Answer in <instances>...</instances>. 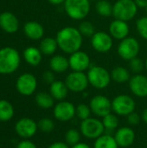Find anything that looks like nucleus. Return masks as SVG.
I'll list each match as a JSON object with an SVG mask.
<instances>
[{
  "label": "nucleus",
  "mask_w": 147,
  "mask_h": 148,
  "mask_svg": "<svg viewBox=\"0 0 147 148\" xmlns=\"http://www.w3.org/2000/svg\"><path fill=\"white\" fill-rule=\"evenodd\" d=\"M58 48L65 54L71 55L80 50L82 45L83 36L78 28L67 26L61 29L55 36Z\"/></svg>",
  "instance_id": "nucleus-1"
},
{
  "label": "nucleus",
  "mask_w": 147,
  "mask_h": 148,
  "mask_svg": "<svg viewBox=\"0 0 147 148\" xmlns=\"http://www.w3.org/2000/svg\"><path fill=\"white\" fill-rule=\"evenodd\" d=\"M21 57L18 51L12 47L0 49V74L10 75L17 70Z\"/></svg>",
  "instance_id": "nucleus-2"
},
{
  "label": "nucleus",
  "mask_w": 147,
  "mask_h": 148,
  "mask_svg": "<svg viewBox=\"0 0 147 148\" xmlns=\"http://www.w3.org/2000/svg\"><path fill=\"white\" fill-rule=\"evenodd\" d=\"M88 79L89 84L96 89H104L111 82V73L101 66L91 65L88 70Z\"/></svg>",
  "instance_id": "nucleus-3"
},
{
  "label": "nucleus",
  "mask_w": 147,
  "mask_h": 148,
  "mask_svg": "<svg viewBox=\"0 0 147 148\" xmlns=\"http://www.w3.org/2000/svg\"><path fill=\"white\" fill-rule=\"evenodd\" d=\"M63 4L66 14L73 20H83L90 12V0H65Z\"/></svg>",
  "instance_id": "nucleus-4"
},
{
  "label": "nucleus",
  "mask_w": 147,
  "mask_h": 148,
  "mask_svg": "<svg viewBox=\"0 0 147 148\" xmlns=\"http://www.w3.org/2000/svg\"><path fill=\"white\" fill-rule=\"evenodd\" d=\"M138 9L134 0H117L113 4V16L115 19L128 22L135 17Z\"/></svg>",
  "instance_id": "nucleus-5"
},
{
  "label": "nucleus",
  "mask_w": 147,
  "mask_h": 148,
  "mask_svg": "<svg viewBox=\"0 0 147 148\" xmlns=\"http://www.w3.org/2000/svg\"><path fill=\"white\" fill-rule=\"evenodd\" d=\"M80 132L81 135L88 140H96L106 133V129L102 121L98 118L90 117L87 120L81 121Z\"/></svg>",
  "instance_id": "nucleus-6"
},
{
  "label": "nucleus",
  "mask_w": 147,
  "mask_h": 148,
  "mask_svg": "<svg viewBox=\"0 0 147 148\" xmlns=\"http://www.w3.org/2000/svg\"><path fill=\"white\" fill-rule=\"evenodd\" d=\"M136 103L133 97L127 95H119L112 101L113 112L118 116H127L135 111Z\"/></svg>",
  "instance_id": "nucleus-7"
},
{
  "label": "nucleus",
  "mask_w": 147,
  "mask_h": 148,
  "mask_svg": "<svg viewBox=\"0 0 147 148\" xmlns=\"http://www.w3.org/2000/svg\"><path fill=\"white\" fill-rule=\"evenodd\" d=\"M140 50V45L139 41L132 36H127L121 40L118 45L117 52L119 56L125 61H131L138 55Z\"/></svg>",
  "instance_id": "nucleus-8"
},
{
  "label": "nucleus",
  "mask_w": 147,
  "mask_h": 148,
  "mask_svg": "<svg viewBox=\"0 0 147 148\" xmlns=\"http://www.w3.org/2000/svg\"><path fill=\"white\" fill-rule=\"evenodd\" d=\"M64 82L68 90L73 93H82L89 85L88 75L84 72L72 71L66 76Z\"/></svg>",
  "instance_id": "nucleus-9"
},
{
  "label": "nucleus",
  "mask_w": 147,
  "mask_h": 148,
  "mask_svg": "<svg viewBox=\"0 0 147 148\" xmlns=\"http://www.w3.org/2000/svg\"><path fill=\"white\" fill-rule=\"evenodd\" d=\"M89 107L92 114L96 117L103 118L107 114L113 112L112 101L105 95H98L94 96L89 101Z\"/></svg>",
  "instance_id": "nucleus-10"
},
{
  "label": "nucleus",
  "mask_w": 147,
  "mask_h": 148,
  "mask_svg": "<svg viewBox=\"0 0 147 148\" xmlns=\"http://www.w3.org/2000/svg\"><path fill=\"white\" fill-rule=\"evenodd\" d=\"M53 114L55 120L62 122H68L76 115V107L70 101H60L54 106Z\"/></svg>",
  "instance_id": "nucleus-11"
},
{
  "label": "nucleus",
  "mask_w": 147,
  "mask_h": 148,
  "mask_svg": "<svg viewBox=\"0 0 147 148\" xmlns=\"http://www.w3.org/2000/svg\"><path fill=\"white\" fill-rule=\"evenodd\" d=\"M37 88V81L34 75L25 73L21 75L16 82V88L19 94L24 96H29L35 93Z\"/></svg>",
  "instance_id": "nucleus-12"
},
{
  "label": "nucleus",
  "mask_w": 147,
  "mask_h": 148,
  "mask_svg": "<svg viewBox=\"0 0 147 148\" xmlns=\"http://www.w3.org/2000/svg\"><path fill=\"white\" fill-rule=\"evenodd\" d=\"M91 45L95 51L99 53H107L113 48V40L109 33L98 31L91 37Z\"/></svg>",
  "instance_id": "nucleus-13"
},
{
  "label": "nucleus",
  "mask_w": 147,
  "mask_h": 148,
  "mask_svg": "<svg viewBox=\"0 0 147 148\" xmlns=\"http://www.w3.org/2000/svg\"><path fill=\"white\" fill-rule=\"evenodd\" d=\"M68 62L69 68L72 69V71L85 72L86 70H88L91 66V60L89 56L81 50H78L69 55Z\"/></svg>",
  "instance_id": "nucleus-14"
},
{
  "label": "nucleus",
  "mask_w": 147,
  "mask_h": 148,
  "mask_svg": "<svg viewBox=\"0 0 147 148\" xmlns=\"http://www.w3.org/2000/svg\"><path fill=\"white\" fill-rule=\"evenodd\" d=\"M15 129L20 137L29 139L36 134L38 129V125L30 118H23L16 122Z\"/></svg>",
  "instance_id": "nucleus-15"
},
{
  "label": "nucleus",
  "mask_w": 147,
  "mask_h": 148,
  "mask_svg": "<svg viewBox=\"0 0 147 148\" xmlns=\"http://www.w3.org/2000/svg\"><path fill=\"white\" fill-rule=\"evenodd\" d=\"M129 88L137 97H147V76L136 74L129 80Z\"/></svg>",
  "instance_id": "nucleus-16"
},
{
  "label": "nucleus",
  "mask_w": 147,
  "mask_h": 148,
  "mask_svg": "<svg viewBox=\"0 0 147 148\" xmlns=\"http://www.w3.org/2000/svg\"><path fill=\"white\" fill-rule=\"evenodd\" d=\"M113 136L120 147H128L132 146L136 138L134 130L129 127H122L118 128Z\"/></svg>",
  "instance_id": "nucleus-17"
},
{
  "label": "nucleus",
  "mask_w": 147,
  "mask_h": 148,
  "mask_svg": "<svg viewBox=\"0 0 147 148\" xmlns=\"http://www.w3.org/2000/svg\"><path fill=\"white\" fill-rule=\"evenodd\" d=\"M0 28L6 33H16L19 28V21L12 12L3 11L0 14Z\"/></svg>",
  "instance_id": "nucleus-18"
},
{
  "label": "nucleus",
  "mask_w": 147,
  "mask_h": 148,
  "mask_svg": "<svg viewBox=\"0 0 147 148\" xmlns=\"http://www.w3.org/2000/svg\"><path fill=\"white\" fill-rule=\"evenodd\" d=\"M108 29H109V34L113 38L120 41L127 37L130 32V29L127 22L119 19H114L113 21H112L109 24Z\"/></svg>",
  "instance_id": "nucleus-19"
},
{
  "label": "nucleus",
  "mask_w": 147,
  "mask_h": 148,
  "mask_svg": "<svg viewBox=\"0 0 147 148\" xmlns=\"http://www.w3.org/2000/svg\"><path fill=\"white\" fill-rule=\"evenodd\" d=\"M23 32L31 40H40L44 35V28L38 22L29 21L23 26Z\"/></svg>",
  "instance_id": "nucleus-20"
},
{
  "label": "nucleus",
  "mask_w": 147,
  "mask_h": 148,
  "mask_svg": "<svg viewBox=\"0 0 147 148\" xmlns=\"http://www.w3.org/2000/svg\"><path fill=\"white\" fill-rule=\"evenodd\" d=\"M68 88L65 82L55 80L49 86V94L56 101H63L68 94Z\"/></svg>",
  "instance_id": "nucleus-21"
},
{
  "label": "nucleus",
  "mask_w": 147,
  "mask_h": 148,
  "mask_svg": "<svg viewBox=\"0 0 147 148\" xmlns=\"http://www.w3.org/2000/svg\"><path fill=\"white\" fill-rule=\"evenodd\" d=\"M23 55L25 62L33 67L38 66L42 59V53L41 52L40 49L34 46L27 47L23 50Z\"/></svg>",
  "instance_id": "nucleus-22"
},
{
  "label": "nucleus",
  "mask_w": 147,
  "mask_h": 148,
  "mask_svg": "<svg viewBox=\"0 0 147 148\" xmlns=\"http://www.w3.org/2000/svg\"><path fill=\"white\" fill-rule=\"evenodd\" d=\"M49 67L50 69L55 73H64L69 69L68 58L62 55H55L50 58Z\"/></svg>",
  "instance_id": "nucleus-23"
},
{
  "label": "nucleus",
  "mask_w": 147,
  "mask_h": 148,
  "mask_svg": "<svg viewBox=\"0 0 147 148\" xmlns=\"http://www.w3.org/2000/svg\"><path fill=\"white\" fill-rule=\"evenodd\" d=\"M114 136L110 134H104L98 139L94 140V148H119Z\"/></svg>",
  "instance_id": "nucleus-24"
},
{
  "label": "nucleus",
  "mask_w": 147,
  "mask_h": 148,
  "mask_svg": "<svg viewBox=\"0 0 147 148\" xmlns=\"http://www.w3.org/2000/svg\"><path fill=\"white\" fill-rule=\"evenodd\" d=\"M57 48H58L57 42L55 38H53V37H45L42 39V41L40 42V45H39V49L41 52L42 53V55H45V56L54 55Z\"/></svg>",
  "instance_id": "nucleus-25"
},
{
  "label": "nucleus",
  "mask_w": 147,
  "mask_h": 148,
  "mask_svg": "<svg viewBox=\"0 0 147 148\" xmlns=\"http://www.w3.org/2000/svg\"><path fill=\"white\" fill-rule=\"evenodd\" d=\"M36 105L42 109H49L55 106V99L49 93L40 92L35 98Z\"/></svg>",
  "instance_id": "nucleus-26"
},
{
  "label": "nucleus",
  "mask_w": 147,
  "mask_h": 148,
  "mask_svg": "<svg viewBox=\"0 0 147 148\" xmlns=\"http://www.w3.org/2000/svg\"><path fill=\"white\" fill-rule=\"evenodd\" d=\"M111 77L112 80L117 83H125L126 82H129L131 79L130 72L124 67L118 66L115 67L112 72H111Z\"/></svg>",
  "instance_id": "nucleus-27"
},
{
  "label": "nucleus",
  "mask_w": 147,
  "mask_h": 148,
  "mask_svg": "<svg viewBox=\"0 0 147 148\" xmlns=\"http://www.w3.org/2000/svg\"><path fill=\"white\" fill-rule=\"evenodd\" d=\"M101 121H102V123L104 125L106 131H108V132L116 131L120 125L119 116L115 114L113 112L104 116Z\"/></svg>",
  "instance_id": "nucleus-28"
},
{
  "label": "nucleus",
  "mask_w": 147,
  "mask_h": 148,
  "mask_svg": "<svg viewBox=\"0 0 147 148\" xmlns=\"http://www.w3.org/2000/svg\"><path fill=\"white\" fill-rule=\"evenodd\" d=\"M14 115L13 106L5 100H0V121H8Z\"/></svg>",
  "instance_id": "nucleus-29"
},
{
  "label": "nucleus",
  "mask_w": 147,
  "mask_h": 148,
  "mask_svg": "<svg viewBox=\"0 0 147 148\" xmlns=\"http://www.w3.org/2000/svg\"><path fill=\"white\" fill-rule=\"evenodd\" d=\"M96 12L104 17H108L113 15V5L107 0H100L95 4Z\"/></svg>",
  "instance_id": "nucleus-30"
},
{
  "label": "nucleus",
  "mask_w": 147,
  "mask_h": 148,
  "mask_svg": "<svg viewBox=\"0 0 147 148\" xmlns=\"http://www.w3.org/2000/svg\"><path fill=\"white\" fill-rule=\"evenodd\" d=\"M81 135V132L78 131L77 129L75 128L68 129L65 134V142L69 147H73L80 142Z\"/></svg>",
  "instance_id": "nucleus-31"
},
{
  "label": "nucleus",
  "mask_w": 147,
  "mask_h": 148,
  "mask_svg": "<svg viewBox=\"0 0 147 148\" xmlns=\"http://www.w3.org/2000/svg\"><path fill=\"white\" fill-rule=\"evenodd\" d=\"M78 29L82 35V36L85 37H92L93 35L95 33V29L94 24L88 21H82L80 23Z\"/></svg>",
  "instance_id": "nucleus-32"
},
{
  "label": "nucleus",
  "mask_w": 147,
  "mask_h": 148,
  "mask_svg": "<svg viewBox=\"0 0 147 148\" xmlns=\"http://www.w3.org/2000/svg\"><path fill=\"white\" fill-rule=\"evenodd\" d=\"M91 114H92V111H91L89 105L81 103L76 107V116L81 121H84V120L90 118Z\"/></svg>",
  "instance_id": "nucleus-33"
},
{
  "label": "nucleus",
  "mask_w": 147,
  "mask_h": 148,
  "mask_svg": "<svg viewBox=\"0 0 147 148\" xmlns=\"http://www.w3.org/2000/svg\"><path fill=\"white\" fill-rule=\"evenodd\" d=\"M136 29L143 39L147 40V16H142L136 21Z\"/></svg>",
  "instance_id": "nucleus-34"
},
{
  "label": "nucleus",
  "mask_w": 147,
  "mask_h": 148,
  "mask_svg": "<svg viewBox=\"0 0 147 148\" xmlns=\"http://www.w3.org/2000/svg\"><path fill=\"white\" fill-rule=\"evenodd\" d=\"M38 128L44 133H50L55 128V122L49 118H42L38 122Z\"/></svg>",
  "instance_id": "nucleus-35"
},
{
  "label": "nucleus",
  "mask_w": 147,
  "mask_h": 148,
  "mask_svg": "<svg viewBox=\"0 0 147 148\" xmlns=\"http://www.w3.org/2000/svg\"><path fill=\"white\" fill-rule=\"evenodd\" d=\"M129 67H130V69H131V70L133 72H134L136 74H139L140 72L143 71L146 65H145L144 62L141 59H139L138 57H135L133 60L129 61Z\"/></svg>",
  "instance_id": "nucleus-36"
},
{
  "label": "nucleus",
  "mask_w": 147,
  "mask_h": 148,
  "mask_svg": "<svg viewBox=\"0 0 147 148\" xmlns=\"http://www.w3.org/2000/svg\"><path fill=\"white\" fill-rule=\"evenodd\" d=\"M140 120H141V117L135 111L133 112L132 114H130L129 115H127V121H128V123L131 126H136V125H138L140 122Z\"/></svg>",
  "instance_id": "nucleus-37"
},
{
  "label": "nucleus",
  "mask_w": 147,
  "mask_h": 148,
  "mask_svg": "<svg viewBox=\"0 0 147 148\" xmlns=\"http://www.w3.org/2000/svg\"><path fill=\"white\" fill-rule=\"evenodd\" d=\"M42 78L44 80V82L48 84H51L53 83L55 81V75H54V72L52 70H48V71H45L42 75Z\"/></svg>",
  "instance_id": "nucleus-38"
},
{
  "label": "nucleus",
  "mask_w": 147,
  "mask_h": 148,
  "mask_svg": "<svg viewBox=\"0 0 147 148\" xmlns=\"http://www.w3.org/2000/svg\"><path fill=\"white\" fill-rule=\"evenodd\" d=\"M16 148H36V146L29 140H23L16 146Z\"/></svg>",
  "instance_id": "nucleus-39"
},
{
  "label": "nucleus",
  "mask_w": 147,
  "mask_h": 148,
  "mask_svg": "<svg viewBox=\"0 0 147 148\" xmlns=\"http://www.w3.org/2000/svg\"><path fill=\"white\" fill-rule=\"evenodd\" d=\"M47 148H71L66 142H62V141H57L54 142L53 144L49 145Z\"/></svg>",
  "instance_id": "nucleus-40"
},
{
  "label": "nucleus",
  "mask_w": 147,
  "mask_h": 148,
  "mask_svg": "<svg viewBox=\"0 0 147 148\" xmlns=\"http://www.w3.org/2000/svg\"><path fill=\"white\" fill-rule=\"evenodd\" d=\"M134 2L139 9H146L147 7V0H134Z\"/></svg>",
  "instance_id": "nucleus-41"
},
{
  "label": "nucleus",
  "mask_w": 147,
  "mask_h": 148,
  "mask_svg": "<svg viewBox=\"0 0 147 148\" xmlns=\"http://www.w3.org/2000/svg\"><path fill=\"white\" fill-rule=\"evenodd\" d=\"M71 148H91L88 144L84 143V142H79L76 145L71 147Z\"/></svg>",
  "instance_id": "nucleus-42"
},
{
  "label": "nucleus",
  "mask_w": 147,
  "mask_h": 148,
  "mask_svg": "<svg viewBox=\"0 0 147 148\" xmlns=\"http://www.w3.org/2000/svg\"><path fill=\"white\" fill-rule=\"evenodd\" d=\"M51 4H54V5H60V4H62L64 3L65 0H48Z\"/></svg>",
  "instance_id": "nucleus-43"
},
{
  "label": "nucleus",
  "mask_w": 147,
  "mask_h": 148,
  "mask_svg": "<svg viewBox=\"0 0 147 148\" xmlns=\"http://www.w3.org/2000/svg\"><path fill=\"white\" fill-rule=\"evenodd\" d=\"M141 119L143 120V121L147 124V108H145L142 112V114H141Z\"/></svg>",
  "instance_id": "nucleus-44"
},
{
  "label": "nucleus",
  "mask_w": 147,
  "mask_h": 148,
  "mask_svg": "<svg viewBox=\"0 0 147 148\" xmlns=\"http://www.w3.org/2000/svg\"><path fill=\"white\" fill-rule=\"evenodd\" d=\"M145 65H146V70H147V58H146V62H145Z\"/></svg>",
  "instance_id": "nucleus-45"
},
{
  "label": "nucleus",
  "mask_w": 147,
  "mask_h": 148,
  "mask_svg": "<svg viewBox=\"0 0 147 148\" xmlns=\"http://www.w3.org/2000/svg\"><path fill=\"white\" fill-rule=\"evenodd\" d=\"M94 1H97V2H98V1H100V0H94Z\"/></svg>",
  "instance_id": "nucleus-46"
},
{
  "label": "nucleus",
  "mask_w": 147,
  "mask_h": 148,
  "mask_svg": "<svg viewBox=\"0 0 147 148\" xmlns=\"http://www.w3.org/2000/svg\"><path fill=\"white\" fill-rule=\"evenodd\" d=\"M146 13H147V7H146Z\"/></svg>",
  "instance_id": "nucleus-47"
}]
</instances>
